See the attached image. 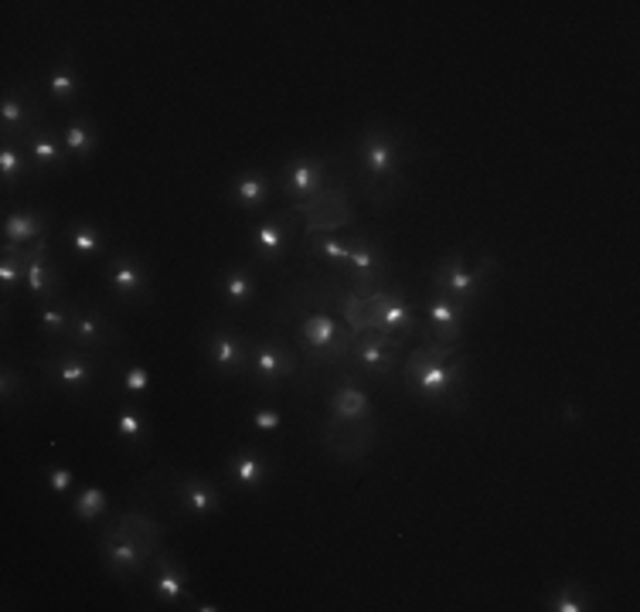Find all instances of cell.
Masks as SVG:
<instances>
[{
	"label": "cell",
	"instance_id": "83f0119b",
	"mask_svg": "<svg viewBox=\"0 0 640 612\" xmlns=\"http://www.w3.org/2000/svg\"><path fill=\"white\" fill-rule=\"evenodd\" d=\"M221 299L232 306V310H246V306L256 299V279L246 266H228L221 273Z\"/></svg>",
	"mask_w": 640,
	"mask_h": 612
},
{
	"label": "cell",
	"instance_id": "6da1fadb",
	"mask_svg": "<svg viewBox=\"0 0 640 612\" xmlns=\"http://www.w3.org/2000/svg\"><path fill=\"white\" fill-rule=\"evenodd\" d=\"M402 388L413 398L436 405V408H450V412H467L471 398H467V361L460 354V344H440V340H426L416 351H410V357L402 361Z\"/></svg>",
	"mask_w": 640,
	"mask_h": 612
},
{
	"label": "cell",
	"instance_id": "8d00e7d4",
	"mask_svg": "<svg viewBox=\"0 0 640 612\" xmlns=\"http://www.w3.org/2000/svg\"><path fill=\"white\" fill-rule=\"evenodd\" d=\"M45 486L51 490L55 497H66V494H72V486H76V473L69 466H48L45 470Z\"/></svg>",
	"mask_w": 640,
	"mask_h": 612
},
{
	"label": "cell",
	"instance_id": "30bf717a",
	"mask_svg": "<svg viewBox=\"0 0 640 612\" xmlns=\"http://www.w3.org/2000/svg\"><path fill=\"white\" fill-rule=\"evenodd\" d=\"M331 164H334L331 157H294V160H286L283 170H279L283 198L301 205V201H311L314 195H321L327 188V167Z\"/></svg>",
	"mask_w": 640,
	"mask_h": 612
},
{
	"label": "cell",
	"instance_id": "7a4b0ae2",
	"mask_svg": "<svg viewBox=\"0 0 640 612\" xmlns=\"http://www.w3.org/2000/svg\"><path fill=\"white\" fill-rule=\"evenodd\" d=\"M402 147L398 137L385 127H368L358 140V167H362V191L372 205H382L385 198H392L405 177H402Z\"/></svg>",
	"mask_w": 640,
	"mask_h": 612
},
{
	"label": "cell",
	"instance_id": "5b68a950",
	"mask_svg": "<svg viewBox=\"0 0 640 612\" xmlns=\"http://www.w3.org/2000/svg\"><path fill=\"white\" fill-rule=\"evenodd\" d=\"M498 269V263L491 259V256H484L474 269L467 266V253H450L436 269H433V289L436 293H443V296H450V299H456V303H463V306H477V299H481V289H484V283L491 279V273Z\"/></svg>",
	"mask_w": 640,
	"mask_h": 612
},
{
	"label": "cell",
	"instance_id": "ba28073f",
	"mask_svg": "<svg viewBox=\"0 0 640 612\" xmlns=\"http://www.w3.org/2000/svg\"><path fill=\"white\" fill-rule=\"evenodd\" d=\"M375 433L378 425L375 418H358V422H344L327 415L324 428H321V446L327 453H334L337 460H362L372 446H375Z\"/></svg>",
	"mask_w": 640,
	"mask_h": 612
},
{
	"label": "cell",
	"instance_id": "8992f818",
	"mask_svg": "<svg viewBox=\"0 0 640 612\" xmlns=\"http://www.w3.org/2000/svg\"><path fill=\"white\" fill-rule=\"evenodd\" d=\"M347 245H352V256H347V266L337 279L358 296H372L375 289H385L388 286L385 253L365 231H355L352 238H347Z\"/></svg>",
	"mask_w": 640,
	"mask_h": 612
},
{
	"label": "cell",
	"instance_id": "4dcf8cb0",
	"mask_svg": "<svg viewBox=\"0 0 640 612\" xmlns=\"http://www.w3.org/2000/svg\"><path fill=\"white\" fill-rule=\"evenodd\" d=\"M62 144H66V154L72 160H89L96 144H99V134L92 130V122L86 119H72L69 127L62 130Z\"/></svg>",
	"mask_w": 640,
	"mask_h": 612
},
{
	"label": "cell",
	"instance_id": "ab89813d",
	"mask_svg": "<svg viewBox=\"0 0 640 612\" xmlns=\"http://www.w3.org/2000/svg\"><path fill=\"white\" fill-rule=\"evenodd\" d=\"M0 385H4V402H8V405H11V398H14L18 392L24 395V378L14 375V367H11V364L4 367V382H0Z\"/></svg>",
	"mask_w": 640,
	"mask_h": 612
},
{
	"label": "cell",
	"instance_id": "836d02e7",
	"mask_svg": "<svg viewBox=\"0 0 640 612\" xmlns=\"http://www.w3.org/2000/svg\"><path fill=\"white\" fill-rule=\"evenodd\" d=\"M24 253L28 249H18V245L4 241V259H0V289H4V296L24 286Z\"/></svg>",
	"mask_w": 640,
	"mask_h": 612
},
{
	"label": "cell",
	"instance_id": "ffe728a7",
	"mask_svg": "<svg viewBox=\"0 0 640 612\" xmlns=\"http://www.w3.org/2000/svg\"><path fill=\"white\" fill-rule=\"evenodd\" d=\"M174 497L178 504L195 517V521H205L211 514L221 511V497H218V486L205 476H181L178 486H174Z\"/></svg>",
	"mask_w": 640,
	"mask_h": 612
},
{
	"label": "cell",
	"instance_id": "d6986e66",
	"mask_svg": "<svg viewBox=\"0 0 640 612\" xmlns=\"http://www.w3.org/2000/svg\"><path fill=\"white\" fill-rule=\"evenodd\" d=\"M150 595L164 605H178V602H191V589H188V575L185 569L174 562L167 551H157L154 555V575H150Z\"/></svg>",
	"mask_w": 640,
	"mask_h": 612
},
{
	"label": "cell",
	"instance_id": "1f68e13d",
	"mask_svg": "<svg viewBox=\"0 0 640 612\" xmlns=\"http://www.w3.org/2000/svg\"><path fill=\"white\" fill-rule=\"evenodd\" d=\"M31 160L28 150L21 144H4L0 147V180H4V191H11L18 180H24L31 174Z\"/></svg>",
	"mask_w": 640,
	"mask_h": 612
},
{
	"label": "cell",
	"instance_id": "603a6c76",
	"mask_svg": "<svg viewBox=\"0 0 640 612\" xmlns=\"http://www.w3.org/2000/svg\"><path fill=\"white\" fill-rule=\"evenodd\" d=\"M269 191H273V184L263 170L249 167V170H239L236 177H232L228 184V201L243 208V211H256L269 201Z\"/></svg>",
	"mask_w": 640,
	"mask_h": 612
},
{
	"label": "cell",
	"instance_id": "5bb4252c",
	"mask_svg": "<svg viewBox=\"0 0 640 612\" xmlns=\"http://www.w3.org/2000/svg\"><path fill=\"white\" fill-rule=\"evenodd\" d=\"M116 340H120V327H116L106 314L92 310V306H76L72 327H69V337H66L69 347L99 354V351L112 347Z\"/></svg>",
	"mask_w": 640,
	"mask_h": 612
},
{
	"label": "cell",
	"instance_id": "4fadbf2b",
	"mask_svg": "<svg viewBox=\"0 0 640 612\" xmlns=\"http://www.w3.org/2000/svg\"><path fill=\"white\" fill-rule=\"evenodd\" d=\"M372 306L378 314V327L398 340H410L420 334V317H416V306L405 299V293H398L395 286H385V289H375L372 296Z\"/></svg>",
	"mask_w": 640,
	"mask_h": 612
},
{
	"label": "cell",
	"instance_id": "7402d4cb",
	"mask_svg": "<svg viewBox=\"0 0 640 612\" xmlns=\"http://www.w3.org/2000/svg\"><path fill=\"white\" fill-rule=\"evenodd\" d=\"M106 286L120 303H137L140 296H147L150 283H147V269L137 256H120L106 273Z\"/></svg>",
	"mask_w": 640,
	"mask_h": 612
},
{
	"label": "cell",
	"instance_id": "e0dca14e",
	"mask_svg": "<svg viewBox=\"0 0 640 612\" xmlns=\"http://www.w3.org/2000/svg\"><path fill=\"white\" fill-rule=\"evenodd\" d=\"M38 119H41V106L31 96V89L21 86L18 92L4 96V102H0V140H4V144H21L24 134L35 127Z\"/></svg>",
	"mask_w": 640,
	"mask_h": 612
},
{
	"label": "cell",
	"instance_id": "44dd1931",
	"mask_svg": "<svg viewBox=\"0 0 640 612\" xmlns=\"http://www.w3.org/2000/svg\"><path fill=\"white\" fill-rule=\"evenodd\" d=\"M269 473H273L269 456H263L256 450H239V453H232L225 463L228 483L236 490H246V494H256V490L269 480Z\"/></svg>",
	"mask_w": 640,
	"mask_h": 612
},
{
	"label": "cell",
	"instance_id": "ac0fdd59",
	"mask_svg": "<svg viewBox=\"0 0 640 612\" xmlns=\"http://www.w3.org/2000/svg\"><path fill=\"white\" fill-rule=\"evenodd\" d=\"M21 147L28 150V160H31V167H35L38 177H48V174H55V170H62V167L72 160V157L66 154L62 137H55L51 130H45V127H41V119L24 134Z\"/></svg>",
	"mask_w": 640,
	"mask_h": 612
},
{
	"label": "cell",
	"instance_id": "484cf974",
	"mask_svg": "<svg viewBox=\"0 0 640 612\" xmlns=\"http://www.w3.org/2000/svg\"><path fill=\"white\" fill-rule=\"evenodd\" d=\"M45 92H48L55 102H62V106H72V102L79 99V92H82V76H79V69H76V61H72L69 51L58 58L55 69L45 76Z\"/></svg>",
	"mask_w": 640,
	"mask_h": 612
},
{
	"label": "cell",
	"instance_id": "e575fe53",
	"mask_svg": "<svg viewBox=\"0 0 640 612\" xmlns=\"http://www.w3.org/2000/svg\"><path fill=\"white\" fill-rule=\"evenodd\" d=\"M106 507H109L106 490H99V486H82L79 494H76V501H72V514H76L79 521H86V524L99 521V517L106 514Z\"/></svg>",
	"mask_w": 640,
	"mask_h": 612
},
{
	"label": "cell",
	"instance_id": "9c48e42d",
	"mask_svg": "<svg viewBox=\"0 0 640 612\" xmlns=\"http://www.w3.org/2000/svg\"><path fill=\"white\" fill-rule=\"evenodd\" d=\"M205 357L221 378H246L249 375V347L246 337L232 327V324H218L215 330H208L205 337Z\"/></svg>",
	"mask_w": 640,
	"mask_h": 612
},
{
	"label": "cell",
	"instance_id": "d4e9b609",
	"mask_svg": "<svg viewBox=\"0 0 640 612\" xmlns=\"http://www.w3.org/2000/svg\"><path fill=\"white\" fill-rule=\"evenodd\" d=\"M45 228H48V215L38 211V208H21V211H11L4 218V241L8 245H18V249H31L35 241L45 238Z\"/></svg>",
	"mask_w": 640,
	"mask_h": 612
},
{
	"label": "cell",
	"instance_id": "7c38bea8",
	"mask_svg": "<svg viewBox=\"0 0 640 612\" xmlns=\"http://www.w3.org/2000/svg\"><path fill=\"white\" fill-rule=\"evenodd\" d=\"M48 367L55 372V382L66 395H86L96 385V354L79 351V347H55Z\"/></svg>",
	"mask_w": 640,
	"mask_h": 612
},
{
	"label": "cell",
	"instance_id": "cb8c5ba5",
	"mask_svg": "<svg viewBox=\"0 0 640 612\" xmlns=\"http://www.w3.org/2000/svg\"><path fill=\"white\" fill-rule=\"evenodd\" d=\"M368 395L362 392L358 378H337L331 398H327V415L334 418H344V422H358V418H368Z\"/></svg>",
	"mask_w": 640,
	"mask_h": 612
},
{
	"label": "cell",
	"instance_id": "d590c367",
	"mask_svg": "<svg viewBox=\"0 0 640 612\" xmlns=\"http://www.w3.org/2000/svg\"><path fill=\"white\" fill-rule=\"evenodd\" d=\"M549 609H552V612H583V609H590V595L579 589L575 582H565V585L552 595Z\"/></svg>",
	"mask_w": 640,
	"mask_h": 612
},
{
	"label": "cell",
	"instance_id": "2e32d148",
	"mask_svg": "<svg viewBox=\"0 0 640 612\" xmlns=\"http://www.w3.org/2000/svg\"><path fill=\"white\" fill-rule=\"evenodd\" d=\"M471 314H474L471 306H463L433 289V296L426 299V334H433V340L440 344H460L463 324H467Z\"/></svg>",
	"mask_w": 640,
	"mask_h": 612
},
{
	"label": "cell",
	"instance_id": "4316f807",
	"mask_svg": "<svg viewBox=\"0 0 640 612\" xmlns=\"http://www.w3.org/2000/svg\"><path fill=\"white\" fill-rule=\"evenodd\" d=\"M66 241H69V249L79 256V259H99L106 253V231L96 225V221H72L66 228Z\"/></svg>",
	"mask_w": 640,
	"mask_h": 612
},
{
	"label": "cell",
	"instance_id": "9a60e30c",
	"mask_svg": "<svg viewBox=\"0 0 640 612\" xmlns=\"http://www.w3.org/2000/svg\"><path fill=\"white\" fill-rule=\"evenodd\" d=\"M289 218L294 211H279V215H269L263 218L253 231H249V253L256 263L263 266H279L286 259V249H289Z\"/></svg>",
	"mask_w": 640,
	"mask_h": 612
},
{
	"label": "cell",
	"instance_id": "f1b7e54d",
	"mask_svg": "<svg viewBox=\"0 0 640 612\" xmlns=\"http://www.w3.org/2000/svg\"><path fill=\"white\" fill-rule=\"evenodd\" d=\"M304 249L314 256V259H324L331 269H334V276H341L344 273V266H347V256H352V245H347V238H337V235H307L304 238Z\"/></svg>",
	"mask_w": 640,
	"mask_h": 612
},
{
	"label": "cell",
	"instance_id": "277c9868",
	"mask_svg": "<svg viewBox=\"0 0 640 612\" xmlns=\"http://www.w3.org/2000/svg\"><path fill=\"white\" fill-rule=\"evenodd\" d=\"M249 378L263 392H279L301 375V354L283 337H249Z\"/></svg>",
	"mask_w": 640,
	"mask_h": 612
},
{
	"label": "cell",
	"instance_id": "b9f144b4",
	"mask_svg": "<svg viewBox=\"0 0 640 612\" xmlns=\"http://www.w3.org/2000/svg\"><path fill=\"white\" fill-rule=\"evenodd\" d=\"M195 609H198V612H221V605H211V602H198Z\"/></svg>",
	"mask_w": 640,
	"mask_h": 612
},
{
	"label": "cell",
	"instance_id": "f35d334b",
	"mask_svg": "<svg viewBox=\"0 0 640 612\" xmlns=\"http://www.w3.org/2000/svg\"><path fill=\"white\" fill-rule=\"evenodd\" d=\"M279 422H283V415H279L276 408H266V405H259V408L253 412V425L259 428V433H276V428H279Z\"/></svg>",
	"mask_w": 640,
	"mask_h": 612
},
{
	"label": "cell",
	"instance_id": "d6a6232c",
	"mask_svg": "<svg viewBox=\"0 0 640 612\" xmlns=\"http://www.w3.org/2000/svg\"><path fill=\"white\" fill-rule=\"evenodd\" d=\"M116 436H120L130 450H144L147 446V422L144 412L137 405H124L120 415H116Z\"/></svg>",
	"mask_w": 640,
	"mask_h": 612
},
{
	"label": "cell",
	"instance_id": "74e56055",
	"mask_svg": "<svg viewBox=\"0 0 640 612\" xmlns=\"http://www.w3.org/2000/svg\"><path fill=\"white\" fill-rule=\"evenodd\" d=\"M147 388H150V372L144 364H130L124 372V392L140 398V395H147Z\"/></svg>",
	"mask_w": 640,
	"mask_h": 612
},
{
	"label": "cell",
	"instance_id": "52a82bcc",
	"mask_svg": "<svg viewBox=\"0 0 640 612\" xmlns=\"http://www.w3.org/2000/svg\"><path fill=\"white\" fill-rule=\"evenodd\" d=\"M289 211L307 218V235L334 231V228H344V225L355 221V208H352V201H347L344 184H327V188L321 195H314L311 201L289 205Z\"/></svg>",
	"mask_w": 640,
	"mask_h": 612
},
{
	"label": "cell",
	"instance_id": "8fae6325",
	"mask_svg": "<svg viewBox=\"0 0 640 612\" xmlns=\"http://www.w3.org/2000/svg\"><path fill=\"white\" fill-rule=\"evenodd\" d=\"M24 289L35 299V306L62 296V269H58L55 259H51L48 238L35 241L31 249L24 253Z\"/></svg>",
	"mask_w": 640,
	"mask_h": 612
},
{
	"label": "cell",
	"instance_id": "3957f363",
	"mask_svg": "<svg viewBox=\"0 0 640 612\" xmlns=\"http://www.w3.org/2000/svg\"><path fill=\"white\" fill-rule=\"evenodd\" d=\"M402 344L398 337L385 334V330H372V334H358L347 357L334 367L337 378H378L388 382L398 367H402Z\"/></svg>",
	"mask_w": 640,
	"mask_h": 612
},
{
	"label": "cell",
	"instance_id": "f546056e",
	"mask_svg": "<svg viewBox=\"0 0 640 612\" xmlns=\"http://www.w3.org/2000/svg\"><path fill=\"white\" fill-rule=\"evenodd\" d=\"M72 314H76V306H69V303H62V299L38 303V330H41L48 340H66V337H69V327H72Z\"/></svg>",
	"mask_w": 640,
	"mask_h": 612
},
{
	"label": "cell",
	"instance_id": "60d3db41",
	"mask_svg": "<svg viewBox=\"0 0 640 612\" xmlns=\"http://www.w3.org/2000/svg\"><path fill=\"white\" fill-rule=\"evenodd\" d=\"M562 418H565V422H575V418H579V415H575V405H562Z\"/></svg>",
	"mask_w": 640,
	"mask_h": 612
}]
</instances>
